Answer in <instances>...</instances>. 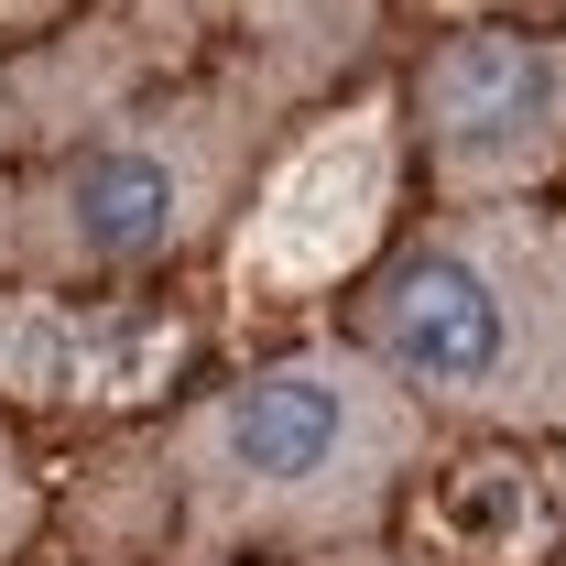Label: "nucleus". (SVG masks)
<instances>
[{"label": "nucleus", "instance_id": "nucleus-1", "mask_svg": "<svg viewBox=\"0 0 566 566\" xmlns=\"http://www.w3.org/2000/svg\"><path fill=\"white\" fill-rule=\"evenodd\" d=\"M338 338L381 359L436 424L566 436V186L436 197L349 273Z\"/></svg>", "mask_w": 566, "mask_h": 566}, {"label": "nucleus", "instance_id": "nucleus-2", "mask_svg": "<svg viewBox=\"0 0 566 566\" xmlns=\"http://www.w3.org/2000/svg\"><path fill=\"white\" fill-rule=\"evenodd\" d=\"M424 447H436V415L359 338H327V349H283L218 381L208 403H186L164 436V480H175L197 556L359 545L392 523Z\"/></svg>", "mask_w": 566, "mask_h": 566}, {"label": "nucleus", "instance_id": "nucleus-3", "mask_svg": "<svg viewBox=\"0 0 566 566\" xmlns=\"http://www.w3.org/2000/svg\"><path fill=\"white\" fill-rule=\"evenodd\" d=\"M403 142L436 197H545L566 186V11L556 22H447L403 76Z\"/></svg>", "mask_w": 566, "mask_h": 566}, {"label": "nucleus", "instance_id": "nucleus-4", "mask_svg": "<svg viewBox=\"0 0 566 566\" xmlns=\"http://www.w3.org/2000/svg\"><path fill=\"white\" fill-rule=\"evenodd\" d=\"M392 175H403V109L359 98L327 132L283 153L262 208L240 229V283H338L392 240Z\"/></svg>", "mask_w": 566, "mask_h": 566}, {"label": "nucleus", "instance_id": "nucleus-5", "mask_svg": "<svg viewBox=\"0 0 566 566\" xmlns=\"http://www.w3.org/2000/svg\"><path fill=\"white\" fill-rule=\"evenodd\" d=\"M33 545V458H22V436L0 424V566Z\"/></svg>", "mask_w": 566, "mask_h": 566}, {"label": "nucleus", "instance_id": "nucleus-6", "mask_svg": "<svg viewBox=\"0 0 566 566\" xmlns=\"http://www.w3.org/2000/svg\"><path fill=\"white\" fill-rule=\"evenodd\" d=\"M0 208H22V197H0ZM0 262H22V218H0Z\"/></svg>", "mask_w": 566, "mask_h": 566}, {"label": "nucleus", "instance_id": "nucleus-7", "mask_svg": "<svg viewBox=\"0 0 566 566\" xmlns=\"http://www.w3.org/2000/svg\"><path fill=\"white\" fill-rule=\"evenodd\" d=\"M556 491H566V436H556Z\"/></svg>", "mask_w": 566, "mask_h": 566}, {"label": "nucleus", "instance_id": "nucleus-8", "mask_svg": "<svg viewBox=\"0 0 566 566\" xmlns=\"http://www.w3.org/2000/svg\"><path fill=\"white\" fill-rule=\"evenodd\" d=\"M545 566H566V534H556V556H545Z\"/></svg>", "mask_w": 566, "mask_h": 566}]
</instances>
